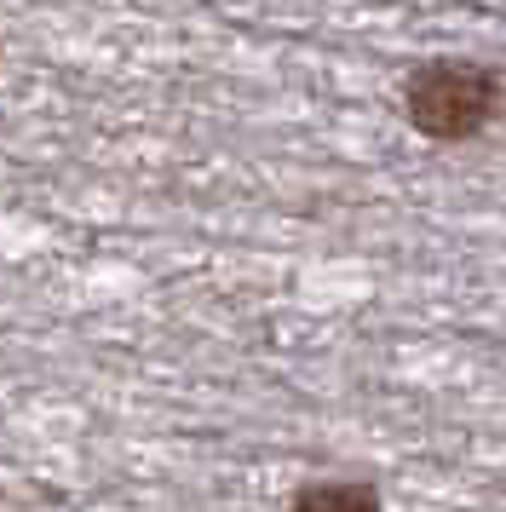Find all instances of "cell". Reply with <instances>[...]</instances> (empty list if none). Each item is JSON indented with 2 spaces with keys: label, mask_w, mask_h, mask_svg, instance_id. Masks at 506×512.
Segmentation results:
<instances>
[{
  "label": "cell",
  "mask_w": 506,
  "mask_h": 512,
  "mask_svg": "<svg viewBox=\"0 0 506 512\" xmlns=\"http://www.w3.org/2000/svg\"><path fill=\"white\" fill-rule=\"evenodd\" d=\"M501 75L472 58H432L403 81V116L420 139L466 144L501 116Z\"/></svg>",
  "instance_id": "1"
},
{
  "label": "cell",
  "mask_w": 506,
  "mask_h": 512,
  "mask_svg": "<svg viewBox=\"0 0 506 512\" xmlns=\"http://www.w3.org/2000/svg\"><path fill=\"white\" fill-rule=\"evenodd\" d=\"M288 512H386L380 507V489L357 484V478H317V484H299Z\"/></svg>",
  "instance_id": "2"
}]
</instances>
